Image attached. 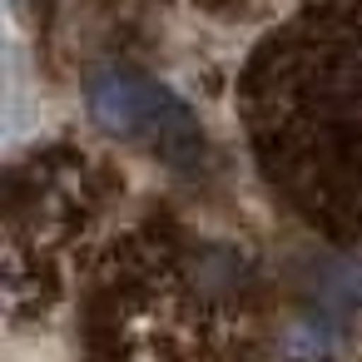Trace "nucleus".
Masks as SVG:
<instances>
[{"label": "nucleus", "instance_id": "obj_1", "mask_svg": "<svg viewBox=\"0 0 362 362\" xmlns=\"http://www.w3.org/2000/svg\"><path fill=\"white\" fill-rule=\"evenodd\" d=\"M90 115L115 134L149 139L169 164H194L204 139L184 100H174L164 85L134 75V70H105L90 80Z\"/></svg>", "mask_w": 362, "mask_h": 362}]
</instances>
